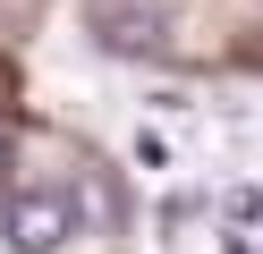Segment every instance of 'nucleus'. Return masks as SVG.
I'll use <instances>...</instances> for the list:
<instances>
[{
    "instance_id": "nucleus-1",
    "label": "nucleus",
    "mask_w": 263,
    "mask_h": 254,
    "mask_svg": "<svg viewBox=\"0 0 263 254\" xmlns=\"http://www.w3.org/2000/svg\"><path fill=\"white\" fill-rule=\"evenodd\" d=\"M0 229L17 254H60L77 237V203L60 186H26V195H0Z\"/></svg>"
},
{
    "instance_id": "nucleus-2",
    "label": "nucleus",
    "mask_w": 263,
    "mask_h": 254,
    "mask_svg": "<svg viewBox=\"0 0 263 254\" xmlns=\"http://www.w3.org/2000/svg\"><path fill=\"white\" fill-rule=\"evenodd\" d=\"M93 43L110 60H153L161 51V9L153 0H93Z\"/></svg>"
},
{
    "instance_id": "nucleus-3",
    "label": "nucleus",
    "mask_w": 263,
    "mask_h": 254,
    "mask_svg": "<svg viewBox=\"0 0 263 254\" xmlns=\"http://www.w3.org/2000/svg\"><path fill=\"white\" fill-rule=\"evenodd\" d=\"M0 178H9V135H0Z\"/></svg>"
}]
</instances>
